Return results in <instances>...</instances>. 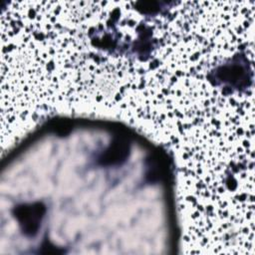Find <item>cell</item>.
<instances>
[{"label":"cell","instance_id":"2","mask_svg":"<svg viewBox=\"0 0 255 255\" xmlns=\"http://www.w3.org/2000/svg\"><path fill=\"white\" fill-rule=\"evenodd\" d=\"M128 154V145L124 140H116L113 142L105 153L101 156L103 164H116L125 160Z\"/></svg>","mask_w":255,"mask_h":255},{"label":"cell","instance_id":"1","mask_svg":"<svg viewBox=\"0 0 255 255\" xmlns=\"http://www.w3.org/2000/svg\"><path fill=\"white\" fill-rule=\"evenodd\" d=\"M45 208L40 203L23 205L16 209V217L25 233L33 235L39 228V223L44 215Z\"/></svg>","mask_w":255,"mask_h":255}]
</instances>
